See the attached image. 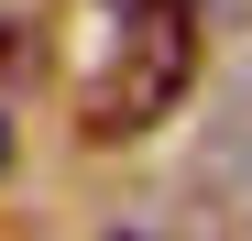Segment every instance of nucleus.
Segmentation results:
<instances>
[{
	"mask_svg": "<svg viewBox=\"0 0 252 241\" xmlns=\"http://www.w3.org/2000/svg\"><path fill=\"white\" fill-rule=\"evenodd\" d=\"M197 88V11L187 0H77L66 11V99L88 143H143Z\"/></svg>",
	"mask_w": 252,
	"mask_h": 241,
	"instance_id": "f257e3e1",
	"label": "nucleus"
},
{
	"mask_svg": "<svg viewBox=\"0 0 252 241\" xmlns=\"http://www.w3.org/2000/svg\"><path fill=\"white\" fill-rule=\"evenodd\" d=\"M0 165H11V120H0Z\"/></svg>",
	"mask_w": 252,
	"mask_h": 241,
	"instance_id": "f03ea898",
	"label": "nucleus"
}]
</instances>
